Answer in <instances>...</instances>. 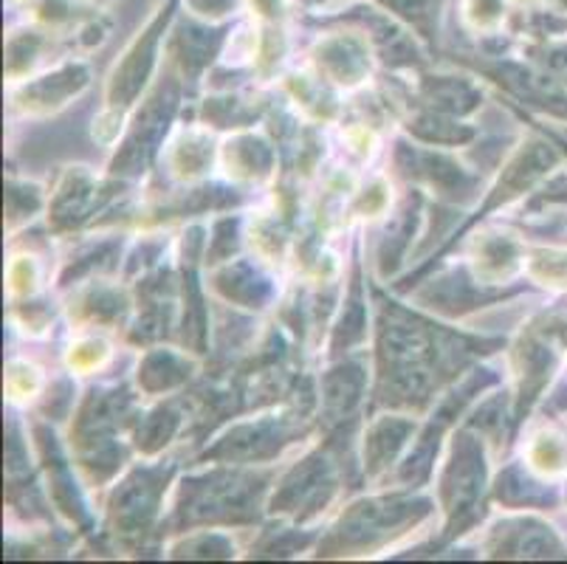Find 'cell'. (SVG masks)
Masks as SVG:
<instances>
[{
	"instance_id": "obj_1",
	"label": "cell",
	"mask_w": 567,
	"mask_h": 564,
	"mask_svg": "<svg viewBox=\"0 0 567 564\" xmlns=\"http://www.w3.org/2000/svg\"><path fill=\"white\" fill-rule=\"evenodd\" d=\"M528 465L539 478L554 480L567 474V443L556 429L536 432L528 443Z\"/></svg>"
},
{
	"instance_id": "obj_2",
	"label": "cell",
	"mask_w": 567,
	"mask_h": 564,
	"mask_svg": "<svg viewBox=\"0 0 567 564\" xmlns=\"http://www.w3.org/2000/svg\"><path fill=\"white\" fill-rule=\"evenodd\" d=\"M43 387V379H40V370L29 367L25 361H12L7 372V390L12 401H29L34 398V392Z\"/></svg>"
},
{
	"instance_id": "obj_3",
	"label": "cell",
	"mask_w": 567,
	"mask_h": 564,
	"mask_svg": "<svg viewBox=\"0 0 567 564\" xmlns=\"http://www.w3.org/2000/svg\"><path fill=\"white\" fill-rule=\"evenodd\" d=\"M463 12L474 29H494V25L503 23L505 0H466Z\"/></svg>"
},
{
	"instance_id": "obj_4",
	"label": "cell",
	"mask_w": 567,
	"mask_h": 564,
	"mask_svg": "<svg viewBox=\"0 0 567 564\" xmlns=\"http://www.w3.org/2000/svg\"><path fill=\"white\" fill-rule=\"evenodd\" d=\"M107 359V345L100 339H82L76 348H71L69 353V367L71 370H80V372H87L94 370V367H100L102 361Z\"/></svg>"
},
{
	"instance_id": "obj_5",
	"label": "cell",
	"mask_w": 567,
	"mask_h": 564,
	"mask_svg": "<svg viewBox=\"0 0 567 564\" xmlns=\"http://www.w3.org/2000/svg\"><path fill=\"white\" fill-rule=\"evenodd\" d=\"M249 3L260 18H280L286 12V0H249Z\"/></svg>"
},
{
	"instance_id": "obj_6",
	"label": "cell",
	"mask_w": 567,
	"mask_h": 564,
	"mask_svg": "<svg viewBox=\"0 0 567 564\" xmlns=\"http://www.w3.org/2000/svg\"><path fill=\"white\" fill-rule=\"evenodd\" d=\"M517 3H545V0H517Z\"/></svg>"
}]
</instances>
